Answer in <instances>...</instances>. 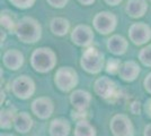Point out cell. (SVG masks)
Instances as JSON below:
<instances>
[{
  "label": "cell",
  "mask_w": 151,
  "mask_h": 136,
  "mask_svg": "<svg viewBox=\"0 0 151 136\" xmlns=\"http://www.w3.org/2000/svg\"><path fill=\"white\" fill-rule=\"evenodd\" d=\"M15 34L20 42L34 44L42 38V26L34 17L24 16L17 22Z\"/></svg>",
  "instance_id": "6da1fadb"
},
{
  "label": "cell",
  "mask_w": 151,
  "mask_h": 136,
  "mask_svg": "<svg viewBox=\"0 0 151 136\" xmlns=\"http://www.w3.org/2000/svg\"><path fill=\"white\" fill-rule=\"evenodd\" d=\"M57 53L51 48H37L32 52L31 66L37 73L45 74L51 71L57 65Z\"/></svg>",
  "instance_id": "7a4b0ae2"
},
{
  "label": "cell",
  "mask_w": 151,
  "mask_h": 136,
  "mask_svg": "<svg viewBox=\"0 0 151 136\" xmlns=\"http://www.w3.org/2000/svg\"><path fill=\"white\" fill-rule=\"evenodd\" d=\"M80 66L88 74H98L105 66V56L104 53L94 47H88L81 56Z\"/></svg>",
  "instance_id": "3957f363"
},
{
  "label": "cell",
  "mask_w": 151,
  "mask_h": 136,
  "mask_svg": "<svg viewBox=\"0 0 151 136\" xmlns=\"http://www.w3.org/2000/svg\"><path fill=\"white\" fill-rule=\"evenodd\" d=\"M54 83L61 92L68 93L73 90L79 83L78 73L75 71V68L69 66L60 67L54 75Z\"/></svg>",
  "instance_id": "277c9868"
},
{
  "label": "cell",
  "mask_w": 151,
  "mask_h": 136,
  "mask_svg": "<svg viewBox=\"0 0 151 136\" xmlns=\"http://www.w3.org/2000/svg\"><path fill=\"white\" fill-rule=\"evenodd\" d=\"M93 26L94 28L103 35L111 34L115 31L117 26V17L111 12H99L95 15L93 20Z\"/></svg>",
  "instance_id": "5b68a950"
},
{
  "label": "cell",
  "mask_w": 151,
  "mask_h": 136,
  "mask_svg": "<svg viewBox=\"0 0 151 136\" xmlns=\"http://www.w3.org/2000/svg\"><path fill=\"white\" fill-rule=\"evenodd\" d=\"M12 92L20 100H27L35 93V83L29 76L20 75L13 81Z\"/></svg>",
  "instance_id": "8992f818"
},
{
  "label": "cell",
  "mask_w": 151,
  "mask_h": 136,
  "mask_svg": "<svg viewBox=\"0 0 151 136\" xmlns=\"http://www.w3.org/2000/svg\"><path fill=\"white\" fill-rule=\"evenodd\" d=\"M94 91L98 97L107 101H112L114 97L119 95L117 84L107 76H101L95 81Z\"/></svg>",
  "instance_id": "52a82bcc"
},
{
  "label": "cell",
  "mask_w": 151,
  "mask_h": 136,
  "mask_svg": "<svg viewBox=\"0 0 151 136\" xmlns=\"http://www.w3.org/2000/svg\"><path fill=\"white\" fill-rule=\"evenodd\" d=\"M109 128L113 136H134V126L126 115L119 113L111 119Z\"/></svg>",
  "instance_id": "ba28073f"
},
{
  "label": "cell",
  "mask_w": 151,
  "mask_h": 136,
  "mask_svg": "<svg viewBox=\"0 0 151 136\" xmlns=\"http://www.w3.org/2000/svg\"><path fill=\"white\" fill-rule=\"evenodd\" d=\"M129 39L135 45L147 44L151 40V27L145 22L133 23L129 28Z\"/></svg>",
  "instance_id": "9c48e42d"
},
{
  "label": "cell",
  "mask_w": 151,
  "mask_h": 136,
  "mask_svg": "<svg viewBox=\"0 0 151 136\" xmlns=\"http://www.w3.org/2000/svg\"><path fill=\"white\" fill-rule=\"evenodd\" d=\"M94 32L90 26L86 24H79L71 32V41L78 47L88 48L91 47L94 41Z\"/></svg>",
  "instance_id": "30bf717a"
},
{
  "label": "cell",
  "mask_w": 151,
  "mask_h": 136,
  "mask_svg": "<svg viewBox=\"0 0 151 136\" xmlns=\"http://www.w3.org/2000/svg\"><path fill=\"white\" fill-rule=\"evenodd\" d=\"M32 112L40 119H47L54 112V103L47 97H40L35 99L31 105Z\"/></svg>",
  "instance_id": "8fae6325"
},
{
  "label": "cell",
  "mask_w": 151,
  "mask_h": 136,
  "mask_svg": "<svg viewBox=\"0 0 151 136\" xmlns=\"http://www.w3.org/2000/svg\"><path fill=\"white\" fill-rule=\"evenodd\" d=\"M2 61L5 67L10 71H18L22 66L24 65V55L17 49L7 50L2 56Z\"/></svg>",
  "instance_id": "7c38bea8"
},
{
  "label": "cell",
  "mask_w": 151,
  "mask_h": 136,
  "mask_svg": "<svg viewBox=\"0 0 151 136\" xmlns=\"http://www.w3.org/2000/svg\"><path fill=\"white\" fill-rule=\"evenodd\" d=\"M140 73H141V68L138 65V63L133 60H129L121 65L119 76L124 82H133L138 78Z\"/></svg>",
  "instance_id": "4fadbf2b"
},
{
  "label": "cell",
  "mask_w": 151,
  "mask_h": 136,
  "mask_svg": "<svg viewBox=\"0 0 151 136\" xmlns=\"http://www.w3.org/2000/svg\"><path fill=\"white\" fill-rule=\"evenodd\" d=\"M70 102L76 110H87L91 102V94L85 90H75L70 95Z\"/></svg>",
  "instance_id": "5bb4252c"
},
{
  "label": "cell",
  "mask_w": 151,
  "mask_h": 136,
  "mask_svg": "<svg viewBox=\"0 0 151 136\" xmlns=\"http://www.w3.org/2000/svg\"><path fill=\"white\" fill-rule=\"evenodd\" d=\"M129 41L120 34H114L107 40V49L115 56H122L127 51Z\"/></svg>",
  "instance_id": "9a60e30c"
},
{
  "label": "cell",
  "mask_w": 151,
  "mask_h": 136,
  "mask_svg": "<svg viewBox=\"0 0 151 136\" xmlns=\"http://www.w3.org/2000/svg\"><path fill=\"white\" fill-rule=\"evenodd\" d=\"M148 10L147 0H127L125 6L126 14L134 20L143 17Z\"/></svg>",
  "instance_id": "2e32d148"
},
{
  "label": "cell",
  "mask_w": 151,
  "mask_h": 136,
  "mask_svg": "<svg viewBox=\"0 0 151 136\" xmlns=\"http://www.w3.org/2000/svg\"><path fill=\"white\" fill-rule=\"evenodd\" d=\"M71 132V125L64 118L53 119L49 127V133L51 136H69Z\"/></svg>",
  "instance_id": "e0dca14e"
},
{
  "label": "cell",
  "mask_w": 151,
  "mask_h": 136,
  "mask_svg": "<svg viewBox=\"0 0 151 136\" xmlns=\"http://www.w3.org/2000/svg\"><path fill=\"white\" fill-rule=\"evenodd\" d=\"M33 119L29 116L28 112L26 111H20L17 112V115L15 117V121H14V127L20 134H26L32 129L33 127Z\"/></svg>",
  "instance_id": "ac0fdd59"
},
{
  "label": "cell",
  "mask_w": 151,
  "mask_h": 136,
  "mask_svg": "<svg viewBox=\"0 0 151 136\" xmlns=\"http://www.w3.org/2000/svg\"><path fill=\"white\" fill-rule=\"evenodd\" d=\"M50 30L57 36H64L70 31V22L64 17H54L50 22Z\"/></svg>",
  "instance_id": "d6986e66"
},
{
  "label": "cell",
  "mask_w": 151,
  "mask_h": 136,
  "mask_svg": "<svg viewBox=\"0 0 151 136\" xmlns=\"http://www.w3.org/2000/svg\"><path fill=\"white\" fill-rule=\"evenodd\" d=\"M15 108H5L0 111V127L1 129H10L16 117Z\"/></svg>",
  "instance_id": "ffe728a7"
},
{
  "label": "cell",
  "mask_w": 151,
  "mask_h": 136,
  "mask_svg": "<svg viewBox=\"0 0 151 136\" xmlns=\"http://www.w3.org/2000/svg\"><path fill=\"white\" fill-rule=\"evenodd\" d=\"M73 134L75 136H96V128L88 120L83 119L77 121Z\"/></svg>",
  "instance_id": "44dd1931"
},
{
  "label": "cell",
  "mask_w": 151,
  "mask_h": 136,
  "mask_svg": "<svg viewBox=\"0 0 151 136\" xmlns=\"http://www.w3.org/2000/svg\"><path fill=\"white\" fill-rule=\"evenodd\" d=\"M0 25L7 32L15 33L17 22L14 20L9 14H7L6 12H1V15H0Z\"/></svg>",
  "instance_id": "7402d4cb"
},
{
  "label": "cell",
  "mask_w": 151,
  "mask_h": 136,
  "mask_svg": "<svg viewBox=\"0 0 151 136\" xmlns=\"http://www.w3.org/2000/svg\"><path fill=\"white\" fill-rule=\"evenodd\" d=\"M139 60L141 64L145 67L151 68V44H148L147 47L142 48L139 52Z\"/></svg>",
  "instance_id": "603a6c76"
},
{
  "label": "cell",
  "mask_w": 151,
  "mask_h": 136,
  "mask_svg": "<svg viewBox=\"0 0 151 136\" xmlns=\"http://www.w3.org/2000/svg\"><path fill=\"white\" fill-rule=\"evenodd\" d=\"M121 61L119 59L115 58H111L106 64V71L111 75H116L119 74L120 71V67H121Z\"/></svg>",
  "instance_id": "cb8c5ba5"
},
{
  "label": "cell",
  "mask_w": 151,
  "mask_h": 136,
  "mask_svg": "<svg viewBox=\"0 0 151 136\" xmlns=\"http://www.w3.org/2000/svg\"><path fill=\"white\" fill-rule=\"evenodd\" d=\"M8 1L18 9H28L34 6L36 0H8Z\"/></svg>",
  "instance_id": "d4e9b609"
},
{
  "label": "cell",
  "mask_w": 151,
  "mask_h": 136,
  "mask_svg": "<svg viewBox=\"0 0 151 136\" xmlns=\"http://www.w3.org/2000/svg\"><path fill=\"white\" fill-rule=\"evenodd\" d=\"M47 4L53 8H57V9H61L68 5L69 0H46Z\"/></svg>",
  "instance_id": "484cf974"
},
{
  "label": "cell",
  "mask_w": 151,
  "mask_h": 136,
  "mask_svg": "<svg viewBox=\"0 0 151 136\" xmlns=\"http://www.w3.org/2000/svg\"><path fill=\"white\" fill-rule=\"evenodd\" d=\"M71 116H72V118H73L75 120L79 121V120H83V119H86L87 112H86V110H83V111L76 110V111H72V112H71Z\"/></svg>",
  "instance_id": "4316f807"
},
{
  "label": "cell",
  "mask_w": 151,
  "mask_h": 136,
  "mask_svg": "<svg viewBox=\"0 0 151 136\" xmlns=\"http://www.w3.org/2000/svg\"><path fill=\"white\" fill-rule=\"evenodd\" d=\"M130 111L133 115H140L141 112V103L139 101H133L130 105Z\"/></svg>",
  "instance_id": "83f0119b"
},
{
  "label": "cell",
  "mask_w": 151,
  "mask_h": 136,
  "mask_svg": "<svg viewBox=\"0 0 151 136\" xmlns=\"http://www.w3.org/2000/svg\"><path fill=\"white\" fill-rule=\"evenodd\" d=\"M143 86H145V91L151 94V73H149L147 76H145V81H143Z\"/></svg>",
  "instance_id": "f1b7e54d"
},
{
  "label": "cell",
  "mask_w": 151,
  "mask_h": 136,
  "mask_svg": "<svg viewBox=\"0 0 151 136\" xmlns=\"http://www.w3.org/2000/svg\"><path fill=\"white\" fill-rule=\"evenodd\" d=\"M104 1L108 6H117V5H120L123 0H104Z\"/></svg>",
  "instance_id": "f546056e"
},
{
  "label": "cell",
  "mask_w": 151,
  "mask_h": 136,
  "mask_svg": "<svg viewBox=\"0 0 151 136\" xmlns=\"http://www.w3.org/2000/svg\"><path fill=\"white\" fill-rule=\"evenodd\" d=\"M145 112L151 117V99H149V100L145 102Z\"/></svg>",
  "instance_id": "4dcf8cb0"
},
{
  "label": "cell",
  "mask_w": 151,
  "mask_h": 136,
  "mask_svg": "<svg viewBox=\"0 0 151 136\" xmlns=\"http://www.w3.org/2000/svg\"><path fill=\"white\" fill-rule=\"evenodd\" d=\"M143 136H151V124L147 125L143 130Z\"/></svg>",
  "instance_id": "1f68e13d"
},
{
  "label": "cell",
  "mask_w": 151,
  "mask_h": 136,
  "mask_svg": "<svg viewBox=\"0 0 151 136\" xmlns=\"http://www.w3.org/2000/svg\"><path fill=\"white\" fill-rule=\"evenodd\" d=\"M81 5H83V6H90V5H93L96 0H78Z\"/></svg>",
  "instance_id": "d6a6232c"
},
{
  "label": "cell",
  "mask_w": 151,
  "mask_h": 136,
  "mask_svg": "<svg viewBox=\"0 0 151 136\" xmlns=\"http://www.w3.org/2000/svg\"><path fill=\"white\" fill-rule=\"evenodd\" d=\"M5 40H6V32L1 30V43H4Z\"/></svg>",
  "instance_id": "836d02e7"
},
{
  "label": "cell",
  "mask_w": 151,
  "mask_h": 136,
  "mask_svg": "<svg viewBox=\"0 0 151 136\" xmlns=\"http://www.w3.org/2000/svg\"><path fill=\"white\" fill-rule=\"evenodd\" d=\"M4 100H5V93L1 91V104L4 103Z\"/></svg>",
  "instance_id": "e575fe53"
},
{
  "label": "cell",
  "mask_w": 151,
  "mask_h": 136,
  "mask_svg": "<svg viewBox=\"0 0 151 136\" xmlns=\"http://www.w3.org/2000/svg\"><path fill=\"white\" fill-rule=\"evenodd\" d=\"M0 136H15L14 134H9V133H1Z\"/></svg>",
  "instance_id": "d590c367"
},
{
  "label": "cell",
  "mask_w": 151,
  "mask_h": 136,
  "mask_svg": "<svg viewBox=\"0 0 151 136\" xmlns=\"http://www.w3.org/2000/svg\"><path fill=\"white\" fill-rule=\"evenodd\" d=\"M150 1H151V0H150Z\"/></svg>",
  "instance_id": "8d00e7d4"
}]
</instances>
